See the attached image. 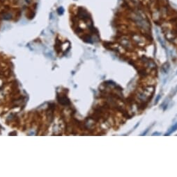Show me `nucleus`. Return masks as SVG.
<instances>
[{"instance_id":"f257e3e1","label":"nucleus","mask_w":177,"mask_h":177,"mask_svg":"<svg viewBox=\"0 0 177 177\" xmlns=\"http://www.w3.org/2000/svg\"><path fill=\"white\" fill-rule=\"evenodd\" d=\"M131 38L133 45L140 47H144L147 44V38L144 35L139 33H132L131 36Z\"/></svg>"},{"instance_id":"f03ea898","label":"nucleus","mask_w":177,"mask_h":177,"mask_svg":"<svg viewBox=\"0 0 177 177\" xmlns=\"http://www.w3.org/2000/svg\"><path fill=\"white\" fill-rule=\"evenodd\" d=\"M119 45H121L123 48L129 50V51H131V50L134 48L133 43L132 42L131 37L125 36V35H123V36L119 37Z\"/></svg>"},{"instance_id":"7ed1b4c3","label":"nucleus","mask_w":177,"mask_h":177,"mask_svg":"<svg viewBox=\"0 0 177 177\" xmlns=\"http://www.w3.org/2000/svg\"><path fill=\"white\" fill-rule=\"evenodd\" d=\"M13 16H14L13 13V11H11V10L4 11L1 13V14H0V17L4 20H10L13 18Z\"/></svg>"},{"instance_id":"20e7f679","label":"nucleus","mask_w":177,"mask_h":177,"mask_svg":"<svg viewBox=\"0 0 177 177\" xmlns=\"http://www.w3.org/2000/svg\"><path fill=\"white\" fill-rule=\"evenodd\" d=\"M153 2V0H140V2L142 4H145V5H149L151 2Z\"/></svg>"},{"instance_id":"39448f33","label":"nucleus","mask_w":177,"mask_h":177,"mask_svg":"<svg viewBox=\"0 0 177 177\" xmlns=\"http://www.w3.org/2000/svg\"><path fill=\"white\" fill-rule=\"evenodd\" d=\"M131 3H132V4L136 6V5H137L140 4V0H129Z\"/></svg>"},{"instance_id":"423d86ee","label":"nucleus","mask_w":177,"mask_h":177,"mask_svg":"<svg viewBox=\"0 0 177 177\" xmlns=\"http://www.w3.org/2000/svg\"><path fill=\"white\" fill-rule=\"evenodd\" d=\"M57 11H58V13L59 14V15H62V14H63L64 13V8H63L62 7H59V8H58V10H57Z\"/></svg>"},{"instance_id":"0eeeda50","label":"nucleus","mask_w":177,"mask_h":177,"mask_svg":"<svg viewBox=\"0 0 177 177\" xmlns=\"http://www.w3.org/2000/svg\"><path fill=\"white\" fill-rule=\"evenodd\" d=\"M176 128H177V124H176L174 126V127H173V129H172V131L169 132V134H170V133H172V132H174V131L176 130Z\"/></svg>"}]
</instances>
